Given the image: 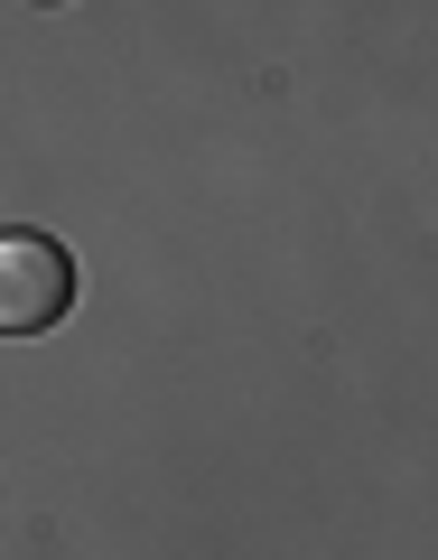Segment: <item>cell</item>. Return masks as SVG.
I'll return each instance as SVG.
<instances>
[{
    "label": "cell",
    "mask_w": 438,
    "mask_h": 560,
    "mask_svg": "<svg viewBox=\"0 0 438 560\" xmlns=\"http://www.w3.org/2000/svg\"><path fill=\"white\" fill-rule=\"evenodd\" d=\"M75 253L57 234H28L10 224L0 234V337H47V327L75 318Z\"/></svg>",
    "instance_id": "1"
}]
</instances>
